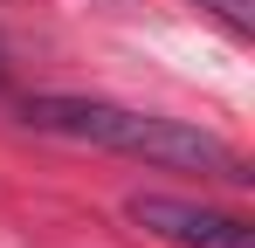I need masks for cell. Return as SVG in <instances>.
<instances>
[{
  "label": "cell",
  "instance_id": "obj_1",
  "mask_svg": "<svg viewBox=\"0 0 255 248\" xmlns=\"http://www.w3.org/2000/svg\"><path fill=\"white\" fill-rule=\"evenodd\" d=\"M21 118L48 131V138H76V145H97V152H118V159L138 165H166V172H207V179H228L242 186L249 165L228 138H214L200 124L179 118H152V111H131V104H104V97H28Z\"/></svg>",
  "mask_w": 255,
  "mask_h": 248
},
{
  "label": "cell",
  "instance_id": "obj_2",
  "mask_svg": "<svg viewBox=\"0 0 255 248\" xmlns=\"http://www.w3.org/2000/svg\"><path fill=\"white\" fill-rule=\"evenodd\" d=\"M125 214L145 228V235L172 242V248H255V235H249V221H242V214H221V207H200V200L131 193Z\"/></svg>",
  "mask_w": 255,
  "mask_h": 248
},
{
  "label": "cell",
  "instance_id": "obj_3",
  "mask_svg": "<svg viewBox=\"0 0 255 248\" xmlns=\"http://www.w3.org/2000/svg\"><path fill=\"white\" fill-rule=\"evenodd\" d=\"M193 7H207L214 21H228L235 35H249V28H255V0H193Z\"/></svg>",
  "mask_w": 255,
  "mask_h": 248
}]
</instances>
